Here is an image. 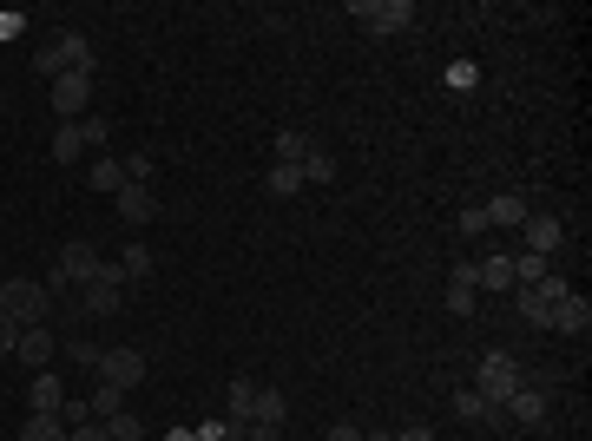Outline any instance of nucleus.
Masks as SVG:
<instances>
[{
  "label": "nucleus",
  "instance_id": "nucleus-1",
  "mask_svg": "<svg viewBox=\"0 0 592 441\" xmlns=\"http://www.w3.org/2000/svg\"><path fill=\"white\" fill-rule=\"evenodd\" d=\"M33 66H40L47 79H60V73H86V79H93V73H99V53H93V40H86V33H53Z\"/></svg>",
  "mask_w": 592,
  "mask_h": 441
},
{
  "label": "nucleus",
  "instance_id": "nucleus-2",
  "mask_svg": "<svg viewBox=\"0 0 592 441\" xmlns=\"http://www.w3.org/2000/svg\"><path fill=\"white\" fill-rule=\"evenodd\" d=\"M0 310L14 316L20 330H33V323H47V316H53V290L33 284V277H7V284H0Z\"/></svg>",
  "mask_w": 592,
  "mask_h": 441
},
{
  "label": "nucleus",
  "instance_id": "nucleus-3",
  "mask_svg": "<svg viewBox=\"0 0 592 441\" xmlns=\"http://www.w3.org/2000/svg\"><path fill=\"white\" fill-rule=\"evenodd\" d=\"M520 382H527V376H520V363L507 356V349H487V356H481V369H474V389H481L487 402H494V409H500V402H507V395L520 389Z\"/></svg>",
  "mask_w": 592,
  "mask_h": 441
},
{
  "label": "nucleus",
  "instance_id": "nucleus-4",
  "mask_svg": "<svg viewBox=\"0 0 592 441\" xmlns=\"http://www.w3.org/2000/svg\"><path fill=\"white\" fill-rule=\"evenodd\" d=\"M349 14H356L369 33H382V40H389V33H402L408 20H415V0H356Z\"/></svg>",
  "mask_w": 592,
  "mask_h": 441
},
{
  "label": "nucleus",
  "instance_id": "nucleus-5",
  "mask_svg": "<svg viewBox=\"0 0 592 441\" xmlns=\"http://www.w3.org/2000/svg\"><path fill=\"white\" fill-rule=\"evenodd\" d=\"M99 382H112V389H139L145 382V356L139 349H99Z\"/></svg>",
  "mask_w": 592,
  "mask_h": 441
},
{
  "label": "nucleus",
  "instance_id": "nucleus-6",
  "mask_svg": "<svg viewBox=\"0 0 592 441\" xmlns=\"http://www.w3.org/2000/svg\"><path fill=\"white\" fill-rule=\"evenodd\" d=\"M47 93H53V112H60L66 126H79V112H86V99H93V79L86 73H60V79H47Z\"/></svg>",
  "mask_w": 592,
  "mask_h": 441
},
{
  "label": "nucleus",
  "instance_id": "nucleus-7",
  "mask_svg": "<svg viewBox=\"0 0 592 441\" xmlns=\"http://www.w3.org/2000/svg\"><path fill=\"white\" fill-rule=\"evenodd\" d=\"M53 270H60V284H93L99 270H106V257H99L93 244H86V237H73V244L60 251V264H53Z\"/></svg>",
  "mask_w": 592,
  "mask_h": 441
},
{
  "label": "nucleus",
  "instance_id": "nucleus-8",
  "mask_svg": "<svg viewBox=\"0 0 592 441\" xmlns=\"http://www.w3.org/2000/svg\"><path fill=\"white\" fill-rule=\"evenodd\" d=\"M119 303H125V277H119V264H106L93 284H86V310H93V316H112Z\"/></svg>",
  "mask_w": 592,
  "mask_h": 441
},
{
  "label": "nucleus",
  "instance_id": "nucleus-9",
  "mask_svg": "<svg viewBox=\"0 0 592 441\" xmlns=\"http://www.w3.org/2000/svg\"><path fill=\"white\" fill-rule=\"evenodd\" d=\"M14 356L33 369V376H40V369H53V330H47V323H33V330H20Z\"/></svg>",
  "mask_w": 592,
  "mask_h": 441
},
{
  "label": "nucleus",
  "instance_id": "nucleus-10",
  "mask_svg": "<svg viewBox=\"0 0 592 441\" xmlns=\"http://www.w3.org/2000/svg\"><path fill=\"white\" fill-rule=\"evenodd\" d=\"M520 231H527V251H533V257H553V251H560V237H566V224L546 218V211H527V224H520Z\"/></svg>",
  "mask_w": 592,
  "mask_h": 441
},
{
  "label": "nucleus",
  "instance_id": "nucleus-11",
  "mask_svg": "<svg viewBox=\"0 0 592 441\" xmlns=\"http://www.w3.org/2000/svg\"><path fill=\"white\" fill-rule=\"evenodd\" d=\"M112 205H119L125 224H152V218H158V191H152V185H125Z\"/></svg>",
  "mask_w": 592,
  "mask_h": 441
},
{
  "label": "nucleus",
  "instance_id": "nucleus-12",
  "mask_svg": "<svg viewBox=\"0 0 592 441\" xmlns=\"http://www.w3.org/2000/svg\"><path fill=\"white\" fill-rule=\"evenodd\" d=\"M27 409H33V415H60V409H66V389H60V376H53V369H40V376L27 382Z\"/></svg>",
  "mask_w": 592,
  "mask_h": 441
},
{
  "label": "nucleus",
  "instance_id": "nucleus-13",
  "mask_svg": "<svg viewBox=\"0 0 592 441\" xmlns=\"http://www.w3.org/2000/svg\"><path fill=\"white\" fill-rule=\"evenodd\" d=\"M500 415H514L520 428H540V422H546V395H540V389H527V382H520V389L507 395V402H500Z\"/></svg>",
  "mask_w": 592,
  "mask_h": 441
},
{
  "label": "nucleus",
  "instance_id": "nucleus-14",
  "mask_svg": "<svg viewBox=\"0 0 592 441\" xmlns=\"http://www.w3.org/2000/svg\"><path fill=\"white\" fill-rule=\"evenodd\" d=\"M546 330L586 336V330H592V303H586V297H560V303H553V323H546Z\"/></svg>",
  "mask_w": 592,
  "mask_h": 441
},
{
  "label": "nucleus",
  "instance_id": "nucleus-15",
  "mask_svg": "<svg viewBox=\"0 0 592 441\" xmlns=\"http://www.w3.org/2000/svg\"><path fill=\"white\" fill-rule=\"evenodd\" d=\"M224 402H231V415H224V422H231V435H244V428L257 422V382H244V376H237Z\"/></svg>",
  "mask_w": 592,
  "mask_h": 441
},
{
  "label": "nucleus",
  "instance_id": "nucleus-16",
  "mask_svg": "<svg viewBox=\"0 0 592 441\" xmlns=\"http://www.w3.org/2000/svg\"><path fill=\"white\" fill-rule=\"evenodd\" d=\"M86 185H93V191H106V198H119V191H125V158L99 152L93 165H86Z\"/></svg>",
  "mask_w": 592,
  "mask_h": 441
},
{
  "label": "nucleus",
  "instance_id": "nucleus-17",
  "mask_svg": "<svg viewBox=\"0 0 592 441\" xmlns=\"http://www.w3.org/2000/svg\"><path fill=\"white\" fill-rule=\"evenodd\" d=\"M487 224H507V231H520V224H527V198H520V191H500V198H487Z\"/></svg>",
  "mask_w": 592,
  "mask_h": 441
},
{
  "label": "nucleus",
  "instance_id": "nucleus-18",
  "mask_svg": "<svg viewBox=\"0 0 592 441\" xmlns=\"http://www.w3.org/2000/svg\"><path fill=\"white\" fill-rule=\"evenodd\" d=\"M474 297H481V284H474V264H461L448 277V310L454 316H474Z\"/></svg>",
  "mask_w": 592,
  "mask_h": 441
},
{
  "label": "nucleus",
  "instance_id": "nucleus-19",
  "mask_svg": "<svg viewBox=\"0 0 592 441\" xmlns=\"http://www.w3.org/2000/svg\"><path fill=\"white\" fill-rule=\"evenodd\" d=\"M454 415H461V422H507L481 389H461V395H454Z\"/></svg>",
  "mask_w": 592,
  "mask_h": 441
},
{
  "label": "nucleus",
  "instance_id": "nucleus-20",
  "mask_svg": "<svg viewBox=\"0 0 592 441\" xmlns=\"http://www.w3.org/2000/svg\"><path fill=\"white\" fill-rule=\"evenodd\" d=\"M296 172H303V185H336V158H329L323 145H310V152H303V165H296Z\"/></svg>",
  "mask_w": 592,
  "mask_h": 441
},
{
  "label": "nucleus",
  "instance_id": "nucleus-21",
  "mask_svg": "<svg viewBox=\"0 0 592 441\" xmlns=\"http://www.w3.org/2000/svg\"><path fill=\"white\" fill-rule=\"evenodd\" d=\"M20 441H73V428H66L60 415H27V428H20Z\"/></svg>",
  "mask_w": 592,
  "mask_h": 441
},
{
  "label": "nucleus",
  "instance_id": "nucleus-22",
  "mask_svg": "<svg viewBox=\"0 0 592 441\" xmlns=\"http://www.w3.org/2000/svg\"><path fill=\"white\" fill-rule=\"evenodd\" d=\"M86 158V139H79V126H53V165H79Z\"/></svg>",
  "mask_w": 592,
  "mask_h": 441
},
{
  "label": "nucleus",
  "instance_id": "nucleus-23",
  "mask_svg": "<svg viewBox=\"0 0 592 441\" xmlns=\"http://www.w3.org/2000/svg\"><path fill=\"white\" fill-rule=\"evenodd\" d=\"M474 284L481 290H514V257H487V264L474 270Z\"/></svg>",
  "mask_w": 592,
  "mask_h": 441
},
{
  "label": "nucleus",
  "instance_id": "nucleus-24",
  "mask_svg": "<svg viewBox=\"0 0 592 441\" xmlns=\"http://www.w3.org/2000/svg\"><path fill=\"white\" fill-rule=\"evenodd\" d=\"M514 310H520V316H527L533 330H546V323H553V303H546V297H540V290H514Z\"/></svg>",
  "mask_w": 592,
  "mask_h": 441
},
{
  "label": "nucleus",
  "instance_id": "nucleus-25",
  "mask_svg": "<svg viewBox=\"0 0 592 441\" xmlns=\"http://www.w3.org/2000/svg\"><path fill=\"white\" fill-rule=\"evenodd\" d=\"M310 145H316L310 132H296V126H283V132H277V165H303V152H310Z\"/></svg>",
  "mask_w": 592,
  "mask_h": 441
},
{
  "label": "nucleus",
  "instance_id": "nucleus-26",
  "mask_svg": "<svg viewBox=\"0 0 592 441\" xmlns=\"http://www.w3.org/2000/svg\"><path fill=\"white\" fill-rule=\"evenodd\" d=\"M257 422H290V395H283V389H257Z\"/></svg>",
  "mask_w": 592,
  "mask_h": 441
},
{
  "label": "nucleus",
  "instance_id": "nucleus-27",
  "mask_svg": "<svg viewBox=\"0 0 592 441\" xmlns=\"http://www.w3.org/2000/svg\"><path fill=\"white\" fill-rule=\"evenodd\" d=\"M264 185H270V198H296V191H303V172H296V165H270Z\"/></svg>",
  "mask_w": 592,
  "mask_h": 441
},
{
  "label": "nucleus",
  "instance_id": "nucleus-28",
  "mask_svg": "<svg viewBox=\"0 0 592 441\" xmlns=\"http://www.w3.org/2000/svg\"><path fill=\"white\" fill-rule=\"evenodd\" d=\"M119 277H125V284H132V277H152V251H145V244H125Z\"/></svg>",
  "mask_w": 592,
  "mask_h": 441
},
{
  "label": "nucleus",
  "instance_id": "nucleus-29",
  "mask_svg": "<svg viewBox=\"0 0 592 441\" xmlns=\"http://www.w3.org/2000/svg\"><path fill=\"white\" fill-rule=\"evenodd\" d=\"M119 409H125V389H112V382H99V395H93V422H112Z\"/></svg>",
  "mask_w": 592,
  "mask_h": 441
},
{
  "label": "nucleus",
  "instance_id": "nucleus-30",
  "mask_svg": "<svg viewBox=\"0 0 592 441\" xmlns=\"http://www.w3.org/2000/svg\"><path fill=\"white\" fill-rule=\"evenodd\" d=\"M106 435H112V441H145V422H139L132 409H119V415L106 422Z\"/></svg>",
  "mask_w": 592,
  "mask_h": 441
},
{
  "label": "nucleus",
  "instance_id": "nucleus-31",
  "mask_svg": "<svg viewBox=\"0 0 592 441\" xmlns=\"http://www.w3.org/2000/svg\"><path fill=\"white\" fill-rule=\"evenodd\" d=\"M106 119H79V139H86V152H106Z\"/></svg>",
  "mask_w": 592,
  "mask_h": 441
},
{
  "label": "nucleus",
  "instance_id": "nucleus-32",
  "mask_svg": "<svg viewBox=\"0 0 592 441\" xmlns=\"http://www.w3.org/2000/svg\"><path fill=\"white\" fill-rule=\"evenodd\" d=\"M125 185H152V158H145V152L125 158Z\"/></svg>",
  "mask_w": 592,
  "mask_h": 441
},
{
  "label": "nucleus",
  "instance_id": "nucleus-33",
  "mask_svg": "<svg viewBox=\"0 0 592 441\" xmlns=\"http://www.w3.org/2000/svg\"><path fill=\"white\" fill-rule=\"evenodd\" d=\"M237 441H283V428H277V422H250Z\"/></svg>",
  "mask_w": 592,
  "mask_h": 441
},
{
  "label": "nucleus",
  "instance_id": "nucleus-34",
  "mask_svg": "<svg viewBox=\"0 0 592 441\" xmlns=\"http://www.w3.org/2000/svg\"><path fill=\"white\" fill-rule=\"evenodd\" d=\"M60 422H66V428H79V422H93V402H66V409H60Z\"/></svg>",
  "mask_w": 592,
  "mask_h": 441
},
{
  "label": "nucleus",
  "instance_id": "nucleus-35",
  "mask_svg": "<svg viewBox=\"0 0 592 441\" xmlns=\"http://www.w3.org/2000/svg\"><path fill=\"white\" fill-rule=\"evenodd\" d=\"M191 435H198V441H231V422H198Z\"/></svg>",
  "mask_w": 592,
  "mask_h": 441
},
{
  "label": "nucleus",
  "instance_id": "nucleus-36",
  "mask_svg": "<svg viewBox=\"0 0 592 441\" xmlns=\"http://www.w3.org/2000/svg\"><path fill=\"white\" fill-rule=\"evenodd\" d=\"M20 343V323H14V316H7V310H0V356H7V349H14Z\"/></svg>",
  "mask_w": 592,
  "mask_h": 441
},
{
  "label": "nucleus",
  "instance_id": "nucleus-37",
  "mask_svg": "<svg viewBox=\"0 0 592 441\" xmlns=\"http://www.w3.org/2000/svg\"><path fill=\"white\" fill-rule=\"evenodd\" d=\"M461 231H468V237H474V231H487V211H481V205H468V211H461Z\"/></svg>",
  "mask_w": 592,
  "mask_h": 441
},
{
  "label": "nucleus",
  "instance_id": "nucleus-38",
  "mask_svg": "<svg viewBox=\"0 0 592 441\" xmlns=\"http://www.w3.org/2000/svg\"><path fill=\"white\" fill-rule=\"evenodd\" d=\"M73 441H112V435H106V422H79Z\"/></svg>",
  "mask_w": 592,
  "mask_h": 441
},
{
  "label": "nucleus",
  "instance_id": "nucleus-39",
  "mask_svg": "<svg viewBox=\"0 0 592 441\" xmlns=\"http://www.w3.org/2000/svg\"><path fill=\"white\" fill-rule=\"evenodd\" d=\"M323 441H362V428H356V422H336V428H329Z\"/></svg>",
  "mask_w": 592,
  "mask_h": 441
},
{
  "label": "nucleus",
  "instance_id": "nucleus-40",
  "mask_svg": "<svg viewBox=\"0 0 592 441\" xmlns=\"http://www.w3.org/2000/svg\"><path fill=\"white\" fill-rule=\"evenodd\" d=\"M20 33V14H0V40H14Z\"/></svg>",
  "mask_w": 592,
  "mask_h": 441
},
{
  "label": "nucleus",
  "instance_id": "nucleus-41",
  "mask_svg": "<svg viewBox=\"0 0 592 441\" xmlns=\"http://www.w3.org/2000/svg\"><path fill=\"white\" fill-rule=\"evenodd\" d=\"M389 441H435L428 428H402V435H389Z\"/></svg>",
  "mask_w": 592,
  "mask_h": 441
},
{
  "label": "nucleus",
  "instance_id": "nucleus-42",
  "mask_svg": "<svg viewBox=\"0 0 592 441\" xmlns=\"http://www.w3.org/2000/svg\"><path fill=\"white\" fill-rule=\"evenodd\" d=\"M165 441H198V435H191V428H172V435H165Z\"/></svg>",
  "mask_w": 592,
  "mask_h": 441
}]
</instances>
